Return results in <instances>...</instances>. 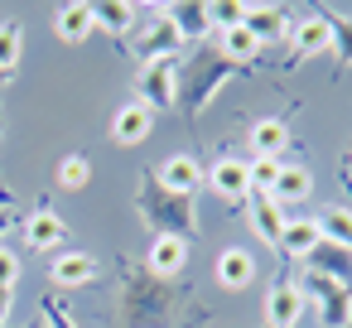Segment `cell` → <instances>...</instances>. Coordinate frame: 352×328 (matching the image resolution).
<instances>
[{
  "label": "cell",
  "instance_id": "6da1fadb",
  "mask_svg": "<svg viewBox=\"0 0 352 328\" xmlns=\"http://www.w3.org/2000/svg\"><path fill=\"white\" fill-rule=\"evenodd\" d=\"M140 212L160 227V237H193V203L169 193V188H160V179H145Z\"/></svg>",
  "mask_w": 352,
  "mask_h": 328
},
{
  "label": "cell",
  "instance_id": "7a4b0ae2",
  "mask_svg": "<svg viewBox=\"0 0 352 328\" xmlns=\"http://www.w3.org/2000/svg\"><path fill=\"white\" fill-rule=\"evenodd\" d=\"M232 73V63L222 58V54H212V49H203L198 58H193V68H188V78L179 83V87H188V111H203V102L217 92V83Z\"/></svg>",
  "mask_w": 352,
  "mask_h": 328
},
{
  "label": "cell",
  "instance_id": "3957f363",
  "mask_svg": "<svg viewBox=\"0 0 352 328\" xmlns=\"http://www.w3.org/2000/svg\"><path fill=\"white\" fill-rule=\"evenodd\" d=\"M309 289L323 299V328H347V318H352V294H347V280H338V275H309Z\"/></svg>",
  "mask_w": 352,
  "mask_h": 328
},
{
  "label": "cell",
  "instance_id": "277c9868",
  "mask_svg": "<svg viewBox=\"0 0 352 328\" xmlns=\"http://www.w3.org/2000/svg\"><path fill=\"white\" fill-rule=\"evenodd\" d=\"M145 107L155 111V107H174L179 102V73H174V58H155V63H145Z\"/></svg>",
  "mask_w": 352,
  "mask_h": 328
},
{
  "label": "cell",
  "instance_id": "5b68a950",
  "mask_svg": "<svg viewBox=\"0 0 352 328\" xmlns=\"http://www.w3.org/2000/svg\"><path fill=\"white\" fill-rule=\"evenodd\" d=\"M49 280L63 285V289L92 285V280H97V256H87V251H58V256L49 261Z\"/></svg>",
  "mask_w": 352,
  "mask_h": 328
},
{
  "label": "cell",
  "instance_id": "8992f818",
  "mask_svg": "<svg viewBox=\"0 0 352 328\" xmlns=\"http://www.w3.org/2000/svg\"><path fill=\"white\" fill-rule=\"evenodd\" d=\"M150 131H155V111L145 102H126L116 111V121H111V140L116 145H140V140H150Z\"/></svg>",
  "mask_w": 352,
  "mask_h": 328
},
{
  "label": "cell",
  "instance_id": "52a82bcc",
  "mask_svg": "<svg viewBox=\"0 0 352 328\" xmlns=\"http://www.w3.org/2000/svg\"><path fill=\"white\" fill-rule=\"evenodd\" d=\"M145 265H150L155 280H174V275L188 265V241H184V237H155Z\"/></svg>",
  "mask_w": 352,
  "mask_h": 328
},
{
  "label": "cell",
  "instance_id": "ba28073f",
  "mask_svg": "<svg viewBox=\"0 0 352 328\" xmlns=\"http://www.w3.org/2000/svg\"><path fill=\"white\" fill-rule=\"evenodd\" d=\"M179 44H184V34L174 30V20H169L164 10H155L150 30L140 34V58H145V63H155V58H174Z\"/></svg>",
  "mask_w": 352,
  "mask_h": 328
},
{
  "label": "cell",
  "instance_id": "9c48e42d",
  "mask_svg": "<svg viewBox=\"0 0 352 328\" xmlns=\"http://www.w3.org/2000/svg\"><path fill=\"white\" fill-rule=\"evenodd\" d=\"M155 179H160V188H169V193H179V198H193L198 184H203V169H198V160H188V155H169Z\"/></svg>",
  "mask_w": 352,
  "mask_h": 328
},
{
  "label": "cell",
  "instance_id": "30bf717a",
  "mask_svg": "<svg viewBox=\"0 0 352 328\" xmlns=\"http://www.w3.org/2000/svg\"><path fill=\"white\" fill-rule=\"evenodd\" d=\"M299 318H304V289H294L289 280L275 285V289L265 294V323H270V328H294Z\"/></svg>",
  "mask_w": 352,
  "mask_h": 328
},
{
  "label": "cell",
  "instance_id": "8fae6325",
  "mask_svg": "<svg viewBox=\"0 0 352 328\" xmlns=\"http://www.w3.org/2000/svg\"><path fill=\"white\" fill-rule=\"evenodd\" d=\"M323 246V232L314 217H299V222H285V237H280V256H294V261H309L314 251Z\"/></svg>",
  "mask_w": 352,
  "mask_h": 328
},
{
  "label": "cell",
  "instance_id": "7c38bea8",
  "mask_svg": "<svg viewBox=\"0 0 352 328\" xmlns=\"http://www.w3.org/2000/svg\"><path fill=\"white\" fill-rule=\"evenodd\" d=\"M261 49H265V44H261L246 25H232V30H222V34H217V54H222L232 68H236V63H256V58H261Z\"/></svg>",
  "mask_w": 352,
  "mask_h": 328
},
{
  "label": "cell",
  "instance_id": "4fadbf2b",
  "mask_svg": "<svg viewBox=\"0 0 352 328\" xmlns=\"http://www.w3.org/2000/svg\"><path fill=\"white\" fill-rule=\"evenodd\" d=\"M328 49H333V30H328V20H323V15H309V20L294 30V63L318 58V54H328Z\"/></svg>",
  "mask_w": 352,
  "mask_h": 328
},
{
  "label": "cell",
  "instance_id": "5bb4252c",
  "mask_svg": "<svg viewBox=\"0 0 352 328\" xmlns=\"http://www.w3.org/2000/svg\"><path fill=\"white\" fill-rule=\"evenodd\" d=\"M92 30H97V20H92V6H82V0H73V6H63V10L54 15V34H58L63 44H82Z\"/></svg>",
  "mask_w": 352,
  "mask_h": 328
},
{
  "label": "cell",
  "instance_id": "9a60e30c",
  "mask_svg": "<svg viewBox=\"0 0 352 328\" xmlns=\"http://www.w3.org/2000/svg\"><path fill=\"white\" fill-rule=\"evenodd\" d=\"M289 145V126L280 116H265L251 126V155L256 160H280V150Z\"/></svg>",
  "mask_w": 352,
  "mask_h": 328
},
{
  "label": "cell",
  "instance_id": "2e32d148",
  "mask_svg": "<svg viewBox=\"0 0 352 328\" xmlns=\"http://www.w3.org/2000/svg\"><path fill=\"white\" fill-rule=\"evenodd\" d=\"M63 237H68V222H63L58 212H49V208H39V212L25 222V241H30L34 251H54Z\"/></svg>",
  "mask_w": 352,
  "mask_h": 328
},
{
  "label": "cell",
  "instance_id": "e0dca14e",
  "mask_svg": "<svg viewBox=\"0 0 352 328\" xmlns=\"http://www.w3.org/2000/svg\"><path fill=\"white\" fill-rule=\"evenodd\" d=\"M217 280H222L227 289H246V285L256 280V256L241 251V246H227V251L217 256Z\"/></svg>",
  "mask_w": 352,
  "mask_h": 328
},
{
  "label": "cell",
  "instance_id": "ac0fdd59",
  "mask_svg": "<svg viewBox=\"0 0 352 328\" xmlns=\"http://www.w3.org/2000/svg\"><path fill=\"white\" fill-rule=\"evenodd\" d=\"M212 188L222 193V198H246L251 193V169H246V160H217L212 164Z\"/></svg>",
  "mask_w": 352,
  "mask_h": 328
},
{
  "label": "cell",
  "instance_id": "d6986e66",
  "mask_svg": "<svg viewBox=\"0 0 352 328\" xmlns=\"http://www.w3.org/2000/svg\"><path fill=\"white\" fill-rule=\"evenodd\" d=\"M285 222H289V217H285V208H280L270 193L251 203V227H256V237H261V241L280 246V237H285Z\"/></svg>",
  "mask_w": 352,
  "mask_h": 328
},
{
  "label": "cell",
  "instance_id": "ffe728a7",
  "mask_svg": "<svg viewBox=\"0 0 352 328\" xmlns=\"http://www.w3.org/2000/svg\"><path fill=\"white\" fill-rule=\"evenodd\" d=\"M309 188H314V179H309V169H304V164H280V179H275L270 198L285 208V203H304V198H309Z\"/></svg>",
  "mask_w": 352,
  "mask_h": 328
},
{
  "label": "cell",
  "instance_id": "44dd1931",
  "mask_svg": "<svg viewBox=\"0 0 352 328\" xmlns=\"http://www.w3.org/2000/svg\"><path fill=\"white\" fill-rule=\"evenodd\" d=\"M261 44H270V39H280L285 34V20H280V10L275 6H246V20H241Z\"/></svg>",
  "mask_w": 352,
  "mask_h": 328
},
{
  "label": "cell",
  "instance_id": "7402d4cb",
  "mask_svg": "<svg viewBox=\"0 0 352 328\" xmlns=\"http://www.w3.org/2000/svg\"><path fill=\"white\" fill-rule=\"evenodd\" d=\"M318 232H323V241H328V246L352 251V212H347V208H328V212L318 217Z\"/></svg>",
  "mask_w": 352,
  "mask_h": 328
},
{
  "label": "cell",
  "instance_id": "603a6c76",
  "mask_svg": "<svg viewBox=\"0 0 352 328\" xmlns=\"http://www.w3.org/2000/svg\"><path fill=\"white\" fill-rule=\"evenodd\" d=\"M92 20L111 34H126L135 25V6H121V0H107V6H92Z\"/></svg>",
  "mask_w": 352,
  "mask_h": 328
},
{
  "label": "cell",
  "instance_id": "cb8c5ba5",
  "mask_svg": "<svg viewBox=\"0 0 352 328\" xmlns=\"http://www.w3.org/2000/svg\"><path fill=\"white\" fill-rule=\"evenodd\" d=\"M20 49H25V30L20 25H0V68L6 73L20 68Z\"/></svg>",
  "mask_w": 352,
  "mask_h": 328
},
{
  "label": "cell",
  "instance_id": "d4e9b609",
  "mask_svg": "<svg viewBox=\"0 0 352 328\" xmlns=\"http://www.w3.org/2000/svg\"><path fill=\"white\" fill-rule=\"evenodd\" d=\"M87 179H92V164L82 155H68L58 164V188H87Z\"/></svg>",
  "mask_w": 352,
  "mask_h": 328
},
{
  "label": "cell",
  "instance_id": "484cf974",
  "mask_svg": "<svg viewBox=\"0 0 352 328\" xmlns=\"http://www.w3.org/2000/svg\"><path fill=\"white\" fill-rule=\"evenodd\" d=\"M169 20L179 34H198V30H208V6H174Z\"/></svg>",
  "mask_w": 352,
  "mask_h": 328
},
{
  "label": "cell",
  "instance_id": "4316f807",
  "mask_svg": "<svg viewBox=\"0 0 352 328\" xmlns=\"http://www.w3.org/2000/svg\"><path fill=\"white\" fill-rule=\"evenodd\" d=\"M241 20H246V6H236V0H217V6H208V25H217V30H232Z\"/></svg>",
  "mask_w": 352,
  "mask_h": 328
},
{
  "label": "cell",
  "instance_id": "83f0119b",
  "mask_svg": "<svg viewBox=\"0 0 352 328\" xmlns=\"http://www.w3.org/2000/svg\"><path fill=\"white\" fill-rule=\"evenodd\" d=\"M246 169H251V188H265V193H270L275 179H280V160H251Z\"/></svg>",
  "mask_w": 352,
  "mask_h": 328
},
{
  "label": "cell",
  "instance_id": "f1b7e54d",
  "mask_svg": "<svg viewBox=\"0 0 352 328\" xmlns=\"http://www.w3.org/2000/svg\"><path fill=\"white\" fill-rule=\"evenodd\" d=\"M328 30H333V49H342V63H352V20H338V15H323Z\"/></svg>",
  "mask_w": 352,
  "mask_h": 328
},
{
  "label": "cell",
  "instance_id": "f546056e",
  "mask_svg": "<svg viewBox=\"0 0 352 328\" xmlns=\"http://www.w3.org/2000/svg\"><path fill=\"white\" fill-rule=\"evenodd\" d=\"M15 280H20V261H15V251L0 246V289H15Z\"/></svg>",
  "mask_w": 352,
  "mask_h": 328
},
{
  "label": "cell",
  "instance_id": "4dcf8cb0",
  "mask_svg": "<svg viewBox=\"0 0 352 328\" xmlns=\"http://www.w3.org/2000/svg\"><path fill=\"white\" fill-rule=\"evenodd\" d=\"M44 318H49V328H73V318L63 309H54V299H44Z\"/></svg>",
  "mask_w": 352,
  "mask_h": 328
},
{
  "label": "cell",
  "instance_id": "1f68e13d",
  "mask_svg": "<svg viewBox=\"0 0 352 328\" xmlns=\"http://www.w3.org/2000/svg\"><path fill=\"white\" fill-rule=\"evenodd\" d=\"M10 318V289H0V323Z\"/></svg>",
  "mask_w": 352,
  "mask_h": 328
},
{
  "label": "cell",
  "instance_id": "d6a6232c",
  "mask_svg": "<svg viewBox=\"0 0 352 328\" xmlns=\"http://www.w3.org/2000/svg\"><path fill=\"white\" fill-rule=\"evenodd\" d=\"M6 222H10V217H6V208H0V232H6Z\"/></svg>",
  "mask_w": 352,
  "mask_h": 328
},
{
  "label": "cell",
  "instance_id": "836d02e7",
  "mask_svg": "<svg viewBox=\"0 0 352 328\" xmlns=\"http://www.w3.org/2000/svg\"><path fill=\"white\" fill-rule=\"evenodd\" d=\"M6 83H10V73H6V68H0V87H6Z\"/></svg>",
  "mask_w": 352,
  "mask_h": 328
},
{
  "label": "cell",
  "instance_id": "e575fe53",
  "mask_svg": "<svg viewBox=\"0 0 352 328\" xmlns=\"http://www.w3.org/2000/svg\"><path fill=\"white\" fill-rule=\"evenodd\" d=\"M347 328H352V323H347Z\"/></svg>",
  "mask_w": 352,
  "mask_h": 328
}]
</instances>
